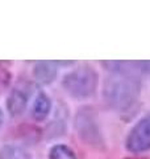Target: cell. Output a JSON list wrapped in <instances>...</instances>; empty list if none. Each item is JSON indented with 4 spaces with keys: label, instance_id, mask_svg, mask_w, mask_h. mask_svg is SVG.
Instances as JSON below:
<instances>
[{
    "label": "cell",
    "instance_id": "1",
    "mask_svg": "<svg viewBox=\"0 0 150 159\" xmlns=\"http://www.w3.org/2000/svg\"><path fill=\"white\" fill-rule=\"evenodd\" d=\"M141 93L140 76L127 73H109L103 85L107 105L116 111H127L138 101Z\"/></svg>",
    "mask_w": 150,
    "mask_h": 159
},
{
    "label": "cell",
    "instance_id": "2",
    "mask_svg": "<svg viewBox=\"0 0 150 159\" xmlns=\"http://www.w3.org/2000/svg\"><path fill=\"white\" fill-rule=\"evenodd\" d=\"M62 86L71 97L86 99L96 93L99 86V74L90 66L74 69L63 76Z\"/></svg>",
    "mask_w": 150,
    "mask_h": 159
},
{
    "label": "cell",
    "instance_id": "3",
    "mask_svg": "<svg viewBox=\"0 0 150 159\" xmlns=\"http://www.w3.org/2000/svg\"><path fill=\"white\" fill-rule=\"evenodd\" d=\"M91 111L92 110L90 107L79 110L75 118V129L78 131V135L88 145H98L102 142V135H100L98 122Z\"/></svg>",
    "mask_w": 150,
    "mask_h": 159
},
{
    "label": "cell",
    "instance_id": "4",
    "mask_svg": "<svg viewBox=\"0 0 150 159\" xmlns=\"http://www.w3.org/2000/svg\"><path fill=\"white\" fill-rule=\"evenodd\" d=\"M127 148L138 154L150 150V114L141 118L127 137Z\"/></svg>",
    "mask_w": 150,
    "mask_h": 159
},
{
    "label": "cell",
    "instance_id": "5",
    "mask_svg": "<svg viewBox=\"0 0 150 159\" xmlns=\"http://www.w3.org/2000/svg\"><path fill=\"white\" fill-rule=\"evenodd\" d=\"M57 61H38L33 68V77L42 85H49L57 78Z\"/></svg>",
    "mask_w": 150,
    "mask_h": 159
},
{
    "label": "cell",
    "instance_id": "6",
    "mask_svg": "<svg viewBox=\"0 0 150 159\" xmlns=\"http://www.w3.org/2000/svg\"><path fill=\"white\" fill-rule=\"evenodd\" d=\"M28 99H29V94L24 89L20 88L13 89L7 97V110L9 116L12 117L21 116L28 106Z\"/></svg>",
    "mask_w": 150,
    "mask_h": 159
},
{
    "label": "cell",
    "instance_id": "7",
    "mask_svg": "<svg viewBox=\"0 0 150 159\" xmlns=\"http://www.w3.org/2000/svg\"><path fill=\"white\" fill-rule=\"evenodd\" d=\"M52 110V101L45 93H40L34 99L33 107H32V117L36 121L41 122L45 121Z\"/></svg>",
    "mask_w": 150,
    "mask_h": 159
},
{
    "label": "cell",
    "instance_id": "8",
    "mask_svg": "<svg viewBox=\"0 0 150 159\" xmlns=\"http://www.w3.org/2000/svg\"><path fill=\"white\" fill-rule=\"evenodd\" d=\"M49 159H77V154L66 145H54L49 150Z\"/></svg>",
    "mask_w": 150,
    "mask_h": 159
},
{
    "label": "cell",
    "instance_id": "9",
    "mask_svg": "<svg viewBox=\"0 0 150 159\" xmlns=\"http://www.w3.org/2000/svg\"><path fill=\"white\" fill-rule=\"evenodd\" d=\"M0 159H24V152L19 147L6 146L0 150Z\"/></svg>",
    "mask_w": 150,
    "mask_h": 159
},
{
    "label": "cell",
    "instance_id": "10",
    "mask_svg": "<svg viewBox=\"0 0 150 159\" xmlns=\"http://www.w3.org/2000/svg\"><path fill=\"white\" fill-rule=\"evenodd\" d=\"M141 69L142 73H148L150 76V61H141Z\"/></svg>",
    "mask_w": 150,
    "mask_h": 159
},
{
    "label": "cell",
    "instance_id": "11",
    "mask_svg": "<svg viewBox=\"0 0 150 159\" xmlns=\"http://www.w3.org/2000/svg\"><path fill=\"white\" fill-rule=\"evenodd\" d=\"M3 122H4V113H3L2 109H0V127H2Z\"/></svg>",
    "mask_w": 150,
    "mask_h": 159
}]
</instances>
